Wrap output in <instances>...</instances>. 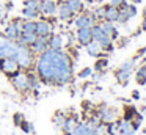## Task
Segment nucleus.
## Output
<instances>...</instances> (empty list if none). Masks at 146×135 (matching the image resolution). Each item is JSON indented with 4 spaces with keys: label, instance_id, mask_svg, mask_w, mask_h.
I'll use <instances>...</instances> for the list:
<instances>
[{
    "label": "nucleus",
    "instance_id": "nucleus-19",
    "mask_svg": "<svg viewBox=\"0 0 146 135\" xmlns=\"http://www.w3.org/2000/svg\"><path fill=\"white\" fill-rule=\"evenodd\" d=\"M85 49H86V53H88L90 57H101V55H104V50H102V46L98 43V41H94L93 39L91 43H88L85 46Z\"/></svg>",
    "mask_w": 146,
    "mask_h": 135
},
{
    "label": "nucleus",
    "instance_id": "nucleus-16",
    "mask_svg": "<svg viewBox=\"0 0 146 135\" xmlns=\"http://www.w3.org/2000/svg\"><path fill=\"white\" fill-rule=\"evenodd\" d=\"M47 46H49V49H50V50H63V47H64L63 36L58 35V33H52L50 36H49Z\"/></svg>",
    "mask_w": 146,
    "mask_h": 135
},
{
    "label": "nucleus",
    "instance_id": "nucleus-4",
    "mask_svg": "<svg viewBox=\"0 0 146 135\" xmlns=\"http://www.w3.org/2000/svg\"><path fill=\"white\" fill-rule=\"evenodd\" d=\"M22 24H24L22 19H13V22H10V24L5 27L3 36L10 41H17L21 36V33H22Z\"/></svg>",
    "mask_w": 146,
    "mask_h": 135
},
{
    "label": "nucleus",
    "instance_id": "nucleus-32",
    "mask_svg": "<svg viewBox=\"0 0 146 135\" xmlns=\"http://www.w3.org/2000/svg\"><path fill=\"white\" fill-rule=\"evenodd\" d=\"M22 16H24V17H27V19H33V21H35V19L39 17V11H30V9L24 8L22 9Z\"/></svg>",
    "mask_w": 146,
    "mask_h": 135
},
{
    "label": "nucleus",
    "instance_id": "nucleus-33",
    "mask_svg": "<svg viewBox=\"0 0 146 135\" xmlns=\"http://www.w3.org/2000/svg\"><path fill=\"white\" fill-rule=\"evenodd\" d=\"M19 127L22 129V130L25 132V134H32V132H33V124H32V122H29V121H25V119H24V121L21 122Z\"/></svg>",
    "mask_w": 146,
    "mask_h": 135
},
{
    "label": "nucleus",
    "instance_id": "nucleus-10",
    "mask_svg": "<svg viewBox=\"0 0 146 135\" xmlns=\"http://www.w3.org/2000/svg\"><path fill=\"white\" fill-rule=\"evenodd\" d=\"M52 30H54V25H52V22H49L46 17L36 21V30H35V33L38 35V36L49 38L52 35Z\"/></svg>",
    "mask_w": 146,
    "mask_h": 135
},
{
    "label": "nucleus",
    "instance_id": "nucleus-21",
    "mask_svg": "<svg viewBox=\"0 0 146 135\" xmlns=\"http://www.w3.org/2000/svg\"><path fill=\"white\" fill-rule=\"evenodd\" d=\"M77 124H79V121H77V116H68V118L64 119L61 129H63V132H64L66 135H71V134L74 132V129H76Z\"/></svg>",
    "mask_w": 146,
    "mask_h": 135
},
{
    "label": "nucleus",
    "instance_id": "nucleus-11",
    "mask_svg": "<svg viewBox=\"0 0 146 135\" xmlns=\"http://www.w3.org/2000/svg\"><path fill=\"white\" fill-rule=\"evenodd\" d=\"M39 14L44 17H52L57 14V3L54 0H39Z\"/></svg>",
    "mask_w": 146,
    "mask_h": 135
},
{
    "label": "nucleus",
    "instance_id": "nucleus-12",
    "mask_svg": "<svg viewBox=\"0 0 146 135\" xmlns=\"http://www.w3.org/2000/svg\"><path fill=\"white\" fill-rule=\"evenodd\" d=\"M99 116H101V122L104 124H110V122L116 121L118 119V112L111 107H102L99 110Z\"/></svg>",
    "mask_w": 146,
    "mask_h": 135
},
{
    "label": "nucleus",
    "instance_id": "nucleus-37",
    "mask_svg": "<svg viewBox=\"0 0 146 135\" xmlns=\"http://www.w3.org/2000/svg\"><path fill=\"white\" fill-rule=\"evenodd\" d=\"M135 80L138 85H146V74H138V72H137Z\"/></svg>",
    "mask_w": 146,
    "mask_h": 135
},
{
    "label": "nucleus",
    "instance_id": "nucleus-42",
    "mask_svg": "<svg viewBox=\"0 0 146 135\" xmlns=\"http://www.w3.org/2000/svg\"><path fill=\"white\" fill-rule=\"evenodd\" d=\"M141 30L146 31V17H143V22H141Z\"/></svg>",
    "mask_w": 146,
    "mask_h": 135
},
{
    "label": "nucleus",
    "instance_id": "nucleus-23",
    "mask_svg": "<svg viewBox=\"0 0 146 135\" xmlns=\"http://www.w3.org/2000/svg\"><path fill=\"white\" fill-rule=\"evenodd\" d=\"M68 6H69V9L72 11V14H79V13L83 11V3L82 0H66Z\"/></svg>",
    "mask_w": 146,
    "mask_h": 135
},
{
    "label": "nucleus",
    "instance_id": "nucleus-39",
    "mask_svg": "<svg viewBox=\"0 0 146 135\" xmlns=\"http://www.w3.org/2000/svg\"><path fill=\"white\" fill-rule=\"evenodd\" d=\"M5 16H7V8H3V6L0 5V22L5 19Z\"/></svg>",
    "mask_w": 146,
    "mask_h": 135
},
{
    "label": "nucleus",
    "instance_id": "nucleus-5",
    "mask_svg": "<svg viewBox=\"0 0 146 135\" xmlns=\"http://www.w3.org/2000/svg\"><path fill=\"white\" fill-rule=\"evenodd\" d=\"M11 83L19 93H27L30 90V82H29V74L22 71H17L14 75H11Z\"/></svg>",
    "mask_w": 146,
    "mask_h": 135
},
{
    "label": "nucleus",
    "instance_id": "nucleus-7",
    "mask_svg": "<svg viewBox=\"0 0 146 135\" xmlns=\"http://www.w3.org/2000/svg\"><path fill=\"white\" fill-rule=\"evenodd\" d=\"M0 71L11 77L17 71H21V66L17 65L14 57H5V58H0Z\"/></svg>",
    "mask_w": 146,
    "mask_h": 135
},
{
    "label": "nucleus",
    "instance_id": "nucleus-13",
    "mask_svg": "<svg viewBox=\"0 0 146 135\" xmlns=\"http://www.w3.org/2000/svg\"><path fill=\"white\" fill-rule=\"evenodd\" d=\"M47 41H49V38L38 36L35 41H33V44H32V46H29V47L32 49V52L35 53V55H41L42 52H46V50L49 49V46H47Z\"/></svg>",
    "mask_w": 146,
    "mask_h": 135
},
{
    "label": "nucleus",
    "instance_id": "nucleus-45",
    "mask_svg": "<svg viewBox=\"0 0 146 135\" xmlns=\"http://www.w3.org/2000/svg\"><path fill=\"white\" fill-rule=\"evenodd\" d=\"M86 3H90V5H91V3H94V0H85Z\"/></svg>",
    "mask_w": 146,
    "mask_h": 135
},
{
    "label": "nucleus",
    "instance_id": "nucleus-6",
    "mask_svg": "<svg viewBox=\"0 0 146 135\" xmlns=\"http://www.w3.org/2000/svg\"><path fill=\"white\" fill-rule=\"evenodd\" d=\"M19 47V44L16 41H10L5 36L0 35V58H5V57H14L16 55V50Z\"/></svg>",
    "mask_w": 146,
    "mask_h": 135
},
{
    "label": "nucleus",
    "instance_id": "nucleus-22",
    "mask_svg": "<svg viewBox=\"0 0 146 135\" xmlns=\"http://www.w3.org/2000/svg\"><path fill=\"white\" fill-rule=\"evenodd\" d=\"M118 14H119V8L113 5H105V17L104 21L108 22H116L118 21Z\"/></svg>",
    "mask_w": 146,
    "mask_h": 135
},
{
    "label": "nucleus",
    "instance_id": "nucleus-28",
    "mask_svg": "<svg viewBox=\"0 0 146 135\" xmlns=\"http://www.w3.org/2000/svg\"><path fill=\"white\" fill-rule=\"evenodd\" d=\"M29 82H30V90H36L41 83V78L38 77V74H29Z\"/></svg>",
    "mask_w": 146,
    "mask_h": 135
},
{
    "label": "nucleus",
    "instance_id": "nucleus-43",
    "mask_svg": "<svg viewBox=\"0 0 146 135\" xmlns=\"http://www.w3.org/2000/svg\"><path fill=\"white\" fill-rule=\"evenodd\" d=\"M141 115H146V107H141Z\"/></svg>",
    "mask_w": 146,
    "mask_h": 135
},
{
    "label": "nucleus",
    "instance_id": "nucleus-29",
    "mask_svg": "<svg viewBox=\"0 0 146 135\" xmlns=\"http://www.w3.org/2000/svg\"><path fill=\"white\" fill-rule=\"evenodd\" d=\"M133 68H135V60H127V61H124L123 65L119 66V69L121 71H126V72H132L133 71Z\"/></svg>",
    "mask_w": 146,
    "mask_h": 135
},
{
    "label": "nucleus",
    "instance_id": "nucleus-49",
    "mask_svg": "<svg viewBox=\"0 0 146 135\" xmlns=\"http://www.w3.org/2000/svg\"><path fill=\"white\" fill-rule=\"evenodd\" d=\"M0 2H2V0H0Z\"/></svg>",
    "mask_w": 146,
    "mask_h": 135
},
{
    "label": "nucleus",
    "instance_id": "nucleus-31",
    "mask_svg": "<svg viewBox=\"0 0 146 135\" xmlns=\"http://www.w3.org/2000/svg\"><path fill=\"white\" fill-rule=\"evenodd\" d=\"M108 66V60L107 58H101V60H98L96 61V65H94V71H98V72H101V71H104L105 68Z\"/></svg>",
    "mask_w": 146,
    "mask_h": 135
},
{
    "label": "nucleus",
    "instance_id": "nucleus-34",
    "mask_svg": "<svg viewBox=\"0 0 146 135\" xmlns=\"http://www.w3.org/2000/svg\"><path fill=\"white\" fill-rule=\"evenodd\" d=\"M90 75H93V69L91 68H83L80 72H77V77L79 78H88Z\"/></svg>",
    "mask_w": 146,
    "mask_h": 135
},
{
    "label": "nucleus",
    "instance_id": "nucleus-27",
    "mask_svg": "<svg viewBox=\"0 0 146 135\" xmlns=\"http://www.w3.org/2000/svg\"><path fill=\"white\" fill-rule=\"evenodd\" d=\"M137 113H138V112H137L135 107H132V105L124 107V119H127V121H132L133 116H135Z\"/></svg>",
    "mask_w": 146,
    "mask_h": 135
},
{
    "label": "nucleus",
    "instance_id": "nucleus-9",
    "mask_svg": "<svg viewBox=\"0 0 146 135\" xmlns=\"http://www.w3.org/2000/svg\"><path fill=\"white\" fill-rule=\"evenodd\" d=\"M137 16V6L135 5H127V2H124L123 5L119 6V14H118V21L119 24H124L129 19L135 17Z\"/></svg>",
    "mask_w": 146,
    "mask_h": 135
},
{
    "label": "nucleus",
    "instance_id": "nucleus-20",
    "mask_svg": "<svg viewBox=\"0 0 146 135\" xmlns=\"http://www.w3.org/2000/svg\"><path fill=\"white\" fill-rule=\"evenodd\" d=\"M36 38H38V35L36 33H29V31H22V33H21V36H19V39L16 41L17 44H19V46H32L33 44V41L36 39Z\"/></svg>",
    "mask_w": 146,
    "mask_h": 135
},
{
    "label": "nucleus",
    "instance_id": "nucleus-14",
    "mask_svg": "<svg viewBox=\"0 0 146 135\" xmlns=\"http://www.w3.org/2000/svg\"><path fill=\"white\" fill-rule=\"evenodd\" d=\"M71 135H99L96 127H91L88 122H79Z\"/></svg>",
    "mask_w": 146,
    "mask_h": 135
},
{
    "label": "nucleus",
    "instance_id": "nucleus-25",
    "mask_svg": "<svg viewBox=\"0 0 146 135\" xmlns=\"http://www.w3.org/2000/svg\"><path fill=\"white\" fill-rule=\"evenodd\" d=\"M36 30V21L29 19V21H24L22 24V31H29V33H35Z\"/></svg>",
    "mask_w": 146,
    "mask_h": 135
},
{
    "label": "nucleus",
    "instance_id": "nucleus-48",
    "mask_svg": "<svg viewBox=\"0 0 146 135\" xmlns=\"http://www.w3.org/2000/svg\"><path fill=\"white\" fill-rule=\"evenodd\" d=\"M145 61H146V58H145Z\"/></svg>",
    "mask_w": 146,
    "mask_h": 135
},
{
    "label": "nucleus",
    "instance_id": "nucleus-47",
    "mask_svg": "<svg viewBox=\"0 0 146 135\" xmlns=\"http://www.w3.org/2000/svg\"><path fill=\"white\" fill-rule=\"evenodd\" d=\"M94 2H98V3H101V2H104V0H94Z\"/></svg>",
    "mask_w": 146,
    "mask_h": 135
},
{
    "label": "nucleus",
    "instance_id": "nucleus-24",
    "mask_svg": "<svg viewBox=\"0 0 146 135\" xmlns=\"http://www.w3.org/2000/svg\"><path fill=\"white\" fill-rule=\"evenodd\" d=\"M115 77H116V80H118V83H119V85H127L129 77H130V72H126V71L118 69V71L115 72Z\"/></svg>",
    "mask_w": 146,
    "mask_h": 135
},
{
    "label": "nucleus",
    "instance_id": "nucleus-30",
    "mask_svg": "<svg viewBox=\"0 0 146 135\" xmlns=\"http://www.w3.org/2000/svg\"><path fill=\"white\" fill-rule=\"evenodd\" d=\"M64 119H66L64 113H63V112H57V113L54 115V124L58 126V127H61V126H63V122H64Z\"/></svg>",
    "mask_w": 146,
    "mask_h": 135
},
{
    "label": "nucleus",
    "instance_id": "nucleus-46",
    "mask_svg": "<svg viewBox=\"0 0 146 135\" xmlns=\"http://www.w3.org/2000/svg\"><path fill=\"white\" fill-rule=\"evenodd\" d=\"M130 2H132V3H140L141 0H130Z\"/></svg>",
    "mask_w": 146,
    "mask_h": 135
},
{
    "label": "nucleus",
    "instance_id": "nucleus-41",
    "mask_svg": "<svg viewBox=\"0 0 146 135\" xmlns=\"http://www.w3.org/2000/svg\"><path fill=\"white\" fill-rule=\"evenodd\" d=\"M132 97H133V99H140V93H138V91H132Z\"/></svg>",
    "mask_w": 146,
    "mask_h": 135
},
{
    "label": "nucleus",
    "instance_id": "nucleus-1",
    "mask_svg": "<svg viewBox=\"0 0 146 135\" xmlns=\"http://www.w3.org/2000/svg\"><path fill=\"white\" fill-rule=\"evenodd\" d=\"M36 71L41 82L49 85H66L72 80V60L64 50L47 49L39 55Z\"/></svg>",
    "mask_w": 146,
    "mask_h": 135
},
{
    "label": "nucleus",
    "instance_id": "nucleus-2",
    "mask_svg": "<svg viewBox=\"0 0 146 135\" xmlns=\"http://www.w3.org/2000/svg\"><path fill=\"white\" fill-rule=\"evenodd\" d=\"M14 58H16L17 65L21 66V69H30L33 66V63H35V53L32 52L30 47L19 46V47H17V50H16Z\"/></svg>",
    "mask_w": 146,
    "mask_h": 135
},
{
    "label": "nucleus",
    "instance_id": "nucleus-3",
    "mask_svg": "<svg viewBox=\"0 0 146 135\" xmlns=\"http://www.w3.org/2000/svg\"><path fill=\"white\" fill-rule=\"evenodd\" d=\"M91 33H93V39L98 41V43L101 44L104 52H111V50H113V47H115L113 41H111V38L102 30V27L99 24H94L91 27Z\"/></svg>",
    "mask_w": 146,
    "mask_h": 135
},
{
    "label": "nucleus",
    "instance_id": "nucleus-36",
    "mask_svg": "<svg viewBox=\"0 0 146 135\" xmlns=\"http://www.w3.org/2000/svg\"><path fill=\"white\" fill-rule=\"evenodd\" d=\"M24 119H25V116H24L22 113H19V112L13 115V122H14V126H17V127L21 126V122H22Z\"/></svg>",
    "mask_w": 146,
    "mask_h": 135
},
{
    "label": "nucleus",
    "instance_id": "nucleus-26",
    "mask_svg": "<svg viewBox=\"0 0 146 135\" xmlns=\"http://www.w3.org/2000/svg\"><path fill=\"white\" fill-rule=\"evenodd\" d=\"M24 8L30 11H39V0H24Z\"/></svg>",
    "mask_w": 146,
    "mask_h": 135
},
{
    "label": "nucleus",
    "instance_id": "nucleus-18",
    "mask_svg": "<svg viewBox=\"0 0 146 135\" xmlns=\"http://www.w3.org/2000/svg\"><path fill=\"white\" fill-rule=\"evenodd\" d=\"M57 14H58V17H60L61 21H69V19L74 17V14L69 9V6H68L66 0H63L60 5H57Z\"/></svg>",
    "mask_w": 146,
    "mask_h": 135
},
{
    "label": "nucleus",
    "instance_id": "nucleus-15",
    "mask_svg": "<svg viewBox=\"0 0 146 135\" xmlns=\"http://www.w3.org/2000/svg\"><path fill=\"white\" fill-rule=\"evenodd\" d=\"M76 36H77L79 44H82V46H86L88 43H91V41H93V33H91V28H90V27L77 28Z\"/></svg>",
    "mask_w": 146,
    "mask_h": 135
},
{
    "label": "nucleus",
    "instance_id": "nucleus-8",
    "mask_svg": "<svg viewBox=\"0 0 146 135\" xmlns=\"http://www.w3.org/2000/svg\"><path fill=\"white\" fill-rule=\"evenodd\" d=\"M96 17L93 13H79L74 19V24H76L77 28H85V27H90L91 28L93 25L96 24Z\"/></svg>",
    "mask_w": 146,
    "mask_h": 135
},
{
    "label": "nucleus",
    "instance_id": "nucleus-40",
    "mask_svg": "<svg viewBox=\"0 0 146 135\" xmlns=\"http://www.w3.org/2000/svg\"><path fill=\"white\" fill-rule=\"evenodd\" d=\"M118 39H119V47H124L129 43V38H118Z\"/></svg>",
    "mask_w": 146,
    "mask_h": 135
},
{
    "label": "nucleus",
    "instance_id": "nucleus-44",
    "mask_svg": "<svg viewBox=\"0 0 146 135\" xmlns=\"http://www.w3.org/2000/svg\"><path fill=\"white\" fill-rule=\"evenodd\" d=\"M143 17H146V6L143 8Z\"/></svg>",
    "mask_w": 146,
    "mask_h": 135
},
{
    "label": "nucleus",
    "instance_id": "nucleus-38",
    "mask_svg": "<svg viewBox=\"0 0 146 135\" xmlns=\"http://www.w3.org/2000/svg\"><path fill=\"white\" fill-rule=\"evenodd\" d=\"M126 2V0H110V5H113V6H116V8H119L123 3Z\"/></svg>",
    "mask_w": 146,
    "mask_h": 135
},
{
    "label": "nucleus",
    "instance_id": "nucleus-35",
    "mask_svg": "<svg viewBox=\"0 0 146 135\" xmlns=\"http://www.w3.org/2000/svg\"><path fill=\"white\" fill-rule=\"evenodd\" d=\"M94 17H96V21H104V17H105V6H101V8H98L94 13Z\"/></svg>",
    "mask_w": 146,
    "mask_h": 135
},
{
    "label": "nucleus",
    "instance_id": "nucleus-17",
    "mask_svg": "<svg viewBox=\"0 0 146 135\" xmlns=\"http://www.w3.org/2000/svg\"><path fill=\"white\" fill-rule=\"evenodd\" d=\"M118 121V127H119V135H133L135 134V126L132 124V121H127V119L121 118L116 119Z\"/></svg>",
    "mask_w": 146,
    "mask_h": 135
}]
</instances>
